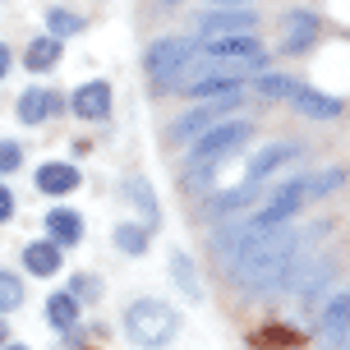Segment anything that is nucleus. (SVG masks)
Segmentation results:
<instances>
[{
    "label": "nucleus",
    "mask_w": 350,
    "mask_h": 350,
    "mask_svg": "<svg viewBox=\"0 0 350 350\" xmlns=\"http://www.w3.org/2000/svg\"><path fill=\"white\" fill-rule=\"evenodd\" d=\"M148 240H152V230L139 226V221H120V226H116V249H120V254H129V258L148 254Z\"/></svg>",
    "instance_id": "4be33fe9"
},
{
    "label": "nucleus",
    "mask_w": 350,
    "mask_h": 350,
    "mask_svg": "<svg viewBox=\"0 0 350 350\" xmlns=\"http://www.w3.org/2000/svg\"><path fill=\"white\" fill-rule=\"evenodd\" d=\"M46 28H51V37H74V33H83V14H70V10H51L46 14Z\"/></svg>",
    "instance_id": "a878e982"
},
{
    "label": "nucleus",
    "mask_w": 350,
    "mask_h": 350,
    "mask_svg": "<svg viewBox=\"0 0 350 350\" xmlns=\"http://www.w3.org/2000/svg\"><path fill=\"white\" fill-rule=\"evenodd\" d=\"M23 304V281L14 272H0V314H14Z\"/></svg>",
    "instance_id": "bb28decb"
},
{
    "label": "nucleus",
    "mask_w": 350,
    "mask_h": 350,
    "mask_svg": "<svg viewBox=\"0 0 350 350\" xmlns=\"http://www.w3.org/2000/svg\"><path fill=\"white\" fill-rule=\"evenodd\" d=\"M65 291H70V295L79 299V304H88V299H97V295H102V281H97V277H88V272H74Z\"/></svg>",
    "instance_id": "cd10ccee"
},
{
    "label": "nucleus",
    "mask_w": 350,
    "mask_h": 350,
    "mask_svg": "<svg viewBox=\"0 0 350 350\" xmlns=\"http://www.w3.org/2000/svg\"><path fill=\"white\" fill-rule=\"evenodd\" d=\"M346 185V166H332V171H318V175H304V189H309V198H318V193H332Z\"/></svg>",
    "instance_id": "393cba45"
},
{
    "label": "nucleus",
    "mask_w": 350,
    "mask_h": 350,
    "mask_svg": "<svg viewBox=\"0 0 350 350\" xmlns=\"http://www.w3.org/2000/svg\"><path fill=\"white\" fill-rule=\"evenodd\" d=\"M258 193H262L258 180H245V185H235V189H221V193H217V198H212V212H240V208H249Z\"/></svg>",
    "instance_id": "412c9836"
},
{
    "label": "nucleus",
    "mask_w": 350,
    "mask_h": 350,
    "mask_svg": "<svg viewBox=\"0 0 350 350\" xmlns=\"http://www.w3.org/2000/svg\"><path fill=\"white\" fill-rule=\"evenodd\" d=\"M295 79H291V74H267L262 70L258 79H254V92H258V97H267V102H291V92H295Z\"/></svg>",
    "instance_id": "b1692460"
},
{
    "label": "nucleus",
    "mask_w": 350,
    "mask_h": 350,
    "mask_svg": "<svg viewBox=\"0 0 350 350\" xmlns=\"http://www.w3.org/2000/svg\"><path fill=\"white\" fill-rule=\"evenodd\" d=\"M124 189H129V198H134V208L143 212V226H148V230H157V221H161V208H157V193H152V185L134 175V180H129Z\"/></svg>",
    "instance_id": "a211bd4d"
},
{
    "label": "nucleus",
    "mask_w": 350,
    "mask_h": 350,
    "mask_svg": "<svg viewBox=\"0 0 350 350\" xmlns=\"http://www.w3.org/2000/svg\"><path fill=\"white\" fill-rule=\"evenodd\" d=\"M46 235H51L60 249H74L79 240H83V217L74 208H51L46 212Z\"/></svg>",
    "instance_id": "ddd939ff"
},
{
    "label": "nucleus",
    "mask_w": 350,
    "mask_h": 350,
    "mask_svg": "<svg viewBox=\"0 0 350 350\" xmlns=\"http://www.w3.org/2000/svg\"><path fill=\"white\" fill-rule=\"evenodd\" d=\"M299 148L295 143H267V148H262L258 157L249 161V171H245V180H258V185H267V175L277 171V166H286V161L295 157Z\"/></svg>",
    "instance_id": "dca6fc26"
},
{
    "label": "nucleus",
    "mask_w": 350,
    "mask_h": 350,
    "mask_svg": "<svg viewBox=\"0 0 350 350\" xmlns=\"http://www.w3.org/2000/svg\"><path fill=\"white\" fill-rule=\"evenodd\" d=\"M70 111L79 120H106V111H111V83H106V79L79 83L74 97H70Z\"/></svg>",
    "instance_id": "0eeeda50"
},
{
    "label": "nucleus",
    "mask_w": 350,
    "mask_h": 350,
    "mask_svg": "<svg viewBox=\"0 0 350 350\" xmlns=\"http://www.w3.org/2000/svg\"><path fill=\"white\" fill-rule=\"evenodd\" d=\"M336 346H341V350H350V332H346V336H341V341H336Z\"/></svg>",
    "instance_id": "473e14b6"
},
{
    "label": "nucleus",
    "mask_w": 350,
    "mask_h": 350,
    "mask_svg": "<svg viewBox=\"0 0 350 350\" xmlns=\"http://www.w3.org/2000/svg\"><path fill=\"white\" fill-rule=\"evenodd\" d=\"M10 341V327H5V314H0V346Z\"/></svg>",
    "instance_id": "2f4dec72"
},
{
    "label": "nucleus",
    "mask_w": 350,
    "mask_h": 350,
    "mask_svg": "<svg viewBox=\"0 0 350 350\" xmlns=\"http://www.w3.org/2000/svg\"><path fill=\"white\" fill-rule=\"evenodd\" d=\"M23 60H28V70H55V65H60V37H51V33L33 37Z\"/></svg>",
    "instance_id": "6ab92c4d"
},
{
    "label": "nucleus",
    "mask_w": 350,
    "mask_h": 350,
    "mask_svg": "<svg viewBox=\"0 0 350 350\" xmlns=\"http://www.w3.org/2000/svg\"><path fill=\"white\" fill-rule=\"evenodd\" d=\"M203 51V65L198 74L208 70H221V74H245V70H267V51L254 33H217V37H203L198 42Z\"/></svg>",
    "instance_id": "7ed1b4c3"
},
{
    "label": "nucleus",
    "mask_w": 350,
    "mask_h": 350,
    "mask_svg": "<svg viewBox=\"0 0 350 350\" xmlns=\"http://www.w3.org/2000/svg\"><path fill=\"white\" fill-rule=\"evenodd\" d=\"M175 327H180V314H175L166 299H134V304L124 309V336L139 350L171 346Z\"/></svg>",
    "instance_id": "20e7f679"
},
{
    "label": "nucleus",
    "mask_w": 350,
    "mask_h": 350,
    "mask_svg": "<svg viewBox=\"0 0 350 350\" xmlns=\"http://www.w3.org/2000/svg\"><path fill=\"white\" fill-rule=\"evenodd\" d=\"M18 161H23V148H18V143H10V139H0V175L18 171Z\"/></svg>",
    "instance_id": "c85d7f7f"
},
{
    "label": "nucleus",
    "mask_w": 350,
    "mask_h": 350,
    "mask_svg": "<svg viewBox=\"0 0 350 350\" xmlns=\"http://www.w3.org/2000/svg\"><path fill=\"white\" fill-rule=\"evenodd\" d=\"M281 46L291 55H299V51H309L318 42V14H309V10H291V14L281 18Z\"/></svg>",
    "instance_id": "1a4fd4ad"
},
{
    "label": "nucleus",
    "mask_w": 350,
    "mask_h": 350,
    "mask_svg": "<svg viewBox=\"0 0 350 350\" xmlns=\"http://www.w3.org/2000/svg\"><path fill=\"white\" fill-rule=\"evenodd\" d=\"M318 327H323V341H341L350 332V291H336L327 304H323V318H318Z\"/></svg>",
    "instance_id": "9b49d317"
},
{
    "label": "nucleus",
    "mask_w": 350,
    "mask_h": 350,
    "mask_svg": "<svg viewBox=\"0 0 350 350\" xmlns=\"http://www.w3.org/2000/svg\"><path fill=\"white\" fill-rule=\"evenodd\" d=\"M240 106V92H226V97H208V106H193L189 116H180V120L171 124V134L180 143H189L193 134H203V129H212V124H221Z\"/></svg>",
    "instance_id": "423d86ee"
},
{
    "label": "nucleus",
    "mask_w": 350,
    "mask_h": 350,
    "mask_svg": "<svg viewBox=\"0 0 350 350\" xmlns=\"http://www.w3.org/2000/svg\"><path fill=\"white\" fill-rule=\"evenodd\" d=\"M291 106H295L299 116H309V120H336L346 106H341V97H332V92H318V88L299 83L295 92H291Z\"/></svg>",
    "instance_id": "6e6552de"
},
{
    "label": "nucleus",
    "mask_w": 350,
    "mask_h": 350,
    "mask_svg": "<svg viewBox=\"0 0 350 350\" xmlns=\"http://www.w3.org/2000/svg\"><path fill=\"white\" fill-rule=\"evenodd\" d=\"M189 97H226V92H240V74H221V70H208V74H193L185 83Z\"/></svg>",
    "instance_id": "f3484780"
},
{
    "label": "nucleus",
    "mask_w": 350,
    "mask_h": 350,
    "mask_svg": "<svg viewBox=\"0 0 350 350\" xmlns=\"http://www.w3.org/2000/svg\"><path fill=\"white\" fill-rule=\"evenodd\" d=\"M60 245L55 240H28L23 245V267L33 272V277H55L60 272Z\"/></svg>",
    "instance_id": "4468645a"
},
{
    "label": "nucleus",
    "mask_w": 350,
    "mask_h": 350,
    "mask_svg": "<svg viewBox=\"0 0 350 350\" xmlns=\"http://www.w3.org/2000/svg\"><path fill=\"white\" fill-rule=\"evenodd\" d=\"M10 65H14V51H10V46H5V42H0V79H5V74H10Z\"/></svg>",
    "instance_id": "7c9ffc66"
},
{
    "label": "nucleus",
    "mask_w": 350,
    "mask_h": 350,
    "mask_svg": "<svg viewBox=\"0 0 350 350\" xmlns=\"http://www.w3.org/2000/svg\"><path fill=\"white\" fill-rule=\"evenodd\" d=\"M55 111H60V97L46 92V88H28V92L18 97V120L23 124H42V120H51Z\"/></svg>",
    "instance_id": "2eb2a0df"
},
{
    "label": "nucleus",
    "mask_w": 350,
    "mask_h": 350,
    "mask_svg": "<svg viewBox=\"0 0 350 350\" xmlns=\"http://www.w3.org/2000/svg\"><path fill=\"white\" fill-rule=\"evenodd\" d=\"M258 28V14L254 10H208L198 14V33L217 37V33H254Z\"/></svg>",
    "instance_id": "9d476101"
},
{
    "label": "nucleus",
    "mask_w": 350,
    "mask_h": 350,
    "mask_svg": "<svg viewBox=\"0 0 350 350\" xmlns=\"http://www.w3.org/2000/svg\"><path fill=\"white\" fill-rule=\"evenodd\" d=\"M299 262H304L299 258V235L277 226V230H267V235H258V240H249L226 267H230V277H235L240 291H249V295H272V291H286L291 286Z\"/></svg>",
    "instance_id": "f257e3e1"
},
{
    "label": "nucleus",
    "mask_w": 350,
    "mask_h": 350,
    "mask_svg": "<svg viewBox=\"0 0 350 350\" xmlns=\"http://www.w3.org/2000/svg\"><path fill=\"white\" fill-rule=\"evenodd\" d=\"M46 318H51V327H60V332L79 327V299H74L70 291H55V295L46 299Z\"/></svg>",
    "instance_id": "aec40b11"
},
{
    "label": "nucleus",
    "mask_w": 350,
    "mask_h": 350,
    "mask_svg": "<svg viewBox=\"0 0 350 350\" xmlns=\"http://www.w3.org/2000/svg\"><path fill=\"white\" fill-rule=\"evenodd\" d=\"M193 55H198V42L193 37H161V42H152L143 51V70H148L152 83L171 88V83H180V70H189Z\"/></svg>",
    "instance_id": "39448f33"
},
{
    "label": "nucleus",
    "mask_w": 350,
    "mask_h": 350,
    "mask_svg": "<svg viewBox=\"0 0 350 350\" xmlns=\"http://www.w3.org/2000/svg\"><path fill=\"white\" fill-rule=\"evenodd\" d=\"M10 217H14V193L0 185V221H10Z\"/></svg>",
    "instance_id": "c756f323"
},
{
    "label": "nucleus",
    "mask_w": 350,
    "mask_h": 350,
    "mask_svg": "<svg viewBox=\"0 0 350 350\" xmlns=\"http://www.w3.org/2000/svg\"><path fill=\"white\" fill-rule=\"evenodd\" d=\"M79 180H83V175H79V166H70V161H46V166H37V189L55 193V198H60V193H74Z\"/></svg>",
    "instance_id": "f8f14e48"
},
{
    "label": "nucleus",
    "mask_w": 350,
    "mask_h": 350,
    "mask_svg": "<svg viewBox=\"0 0 350 350\" xmlns=\"http://www.w3.org/2000/svg\"><path fill=\"white\" fill-rule=\"evenodd\" d=\"M249 139H254V124L249 120H221V124H212V129H203V139L193 143L189 157H185V185L189 189H203Z\"/></svg>",
    "instance_id": "f03ea898"
},
{
    "label": "nucleus",
    "mask_w": 350,
    "mask_h": 350,
    "mask_svg": "<svg viewBox=\"0 0 350 350\" xmlns=\"http://www.w3.org/2000/svg\"><path fill=\"white\" fill-rule=\"evenodd\" d=\"M0 350H28V346H10V341H5V346H0Z\"/></svg>",
    "instance_id": "72a5a7b5"
},
{
    "label": "nucleus",
    "mask_w": 350,
    "mask_h": 350,
    "mask_svg": "<svg viewBox=\"0 0 350 350\" xmlns=\"http://www.w3.org/2000/svg\"><path fill=\"white\" fill-rule=\"evenodd\" d=\"M171 277H175V286H180V291H185L189 299H203V286H198L193 258L185 254V249H175V254H171Z\"/></svg>",
    "instance_id": "5701e85b"
},
{
    "label": "nucleus",
    "mask_w": 350,
    "mask_h": 350,
    "mask_svg": "<svg viewBox=\"0 0 350 350\" xmlns=\"http://www.w3.org/2000/svg\"><path fill=\"white\" fill-rule=\"evenodd\" d=\"M217 5H245V0H217Z\"/></svg>",
    "instance_id": "f704fd0d"
}]
</instances>
